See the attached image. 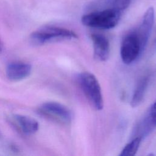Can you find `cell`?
Wrapping results in <instances>:
<instances>
[{
	"label": "cell",
	"mask_w": 156,
	"mask_h": 156,
	"mask_svg": "<svg viewBox=\"0 0 156 156\" xmlns=\"http://www.w3.org/2000/svg\"><path fill=\"white\" fill-rule=\"evenodd\" d=\"M122 13L114 8L110 7L85 14L82 16L81 21L84 26L88 27L110 29L118 24Z\"/></svg>",
	"instance_id": "cell-1"
},
{
	"label": "cell",
	"mask_w": 156,
	"mask_h": 156,
	"mask_svg": "<svg viewBox=\"0 0 156 156\" xmlns=\"http://www.w3.org/2000/svg\"><path fill=\"white\" fill-rule=\"evenodd\" d=\"M77 82L82 92L91 105L97 110H101L104 107V101L101 88L94 74L88 72H83L77 76Z\"/></svg>",
	"instance_id": "cell-2"
},
{
	"label": "cell",
	"mask_w": 156,
	"mask_h": 156,
	"mask_svg": "<svg viewBox=\"0 0 156 156\" xmlns=\"http://www.w3.org/2000/svg\"><path fill=\"white\" fill-rule=\"evenodd\" d=\"M32 42L37 45L46 43L77 38V34L73 31L57 26H45L33 32L30 35Z\"/></svg>",
	"instance_id": "cell-3"
},
{
	"label": "cell",
	"mask_w": 156,
	"mask_h": 156,
	"mask_svg": "<svg viewBox=\"0 0 156 156\" xmlns=\"http://www.w3.org/2000/svg\"><path fill=\"white\" fill-rule=\"evenodd\" d=\"M121 57L124 63L133 62L143 52L135 30L127 34L123 38L120 48Z\"/></svg>",
	"instance_id": "cell-4"
},
{
	"label": "cell",
	"mask_w": 156,
	"mask_h": 156,
	"mask_svg": "<svg viewBox=\"0 0 156 156\" xmlns=\"http://www.w3.org/2000/svg\"><path fill=\"white\" fill-rule=\"evenodd\" d=\"M38 113L42 116L63 124H69L71 121L70 110L58 102L43 103L38 108Z\"/></svg>",
	"instance_id": "cell-5"
},
{
	"label": "cell",
	"mask_w": 156,
	"mask_h": 156,
	"mask_svg": "<svg viewBox=\"0 0 156 156\" xmlns=\"http://www.w3.org/2000/svg\"><path fill=\"white\" fill-rule=\"evenodd\" d=\"M154 22V10L152 7H149L144 14L140 26L135 29L143 51L147 44L152 30Z\"/></svg>",
	"instance_id": "cell-6"
},
{
	"label": "cell",
	"mask_w": 156,
	"mask_h": 156,
	"mask_svg": "<svg viewBox=\"0 0 156 156\" xmlns=\"http://www.w3.org/2000/svg\"><path fill=\"white\" fill-rule=\"evenodd\" d=\"M32 69V66L27 63L13 62L8 64L5 73L9 80L19 81L27 77L30 74Z\"/></svg>",
	"instance_id": "cell-7"
},
{
	"label": "cell",
	"mask_w": 156,
	"mask_h": 156,
	"mask_svg": "<svg viewBox=\"0 0 156 156\" xmlns=\"http://www.w3.org/2000/svg\"><path fill=\"white\" fill-rule=\"evenodd\" d=\"M93 42L94 58L99 61H105L109 57L110 45L108 39L103 35L93 34L91 35Z\"/></svg>",
	"instance_id": "cell-8"
},
{
	"label": "cell",
	"mask_w": 156,
	"mask_h": 156,
	"mask_svg": "<svg viewBox=\"0 0 156 156\" xmlns=\"http://www.w3.org/2000/svg\"><path fill=\"white\" fill-rule=\"evenodd\" d=\"M12 121L19 130L25 135H33L39 129L38 121L30 116L22 115H14L12 117Z\"/></svg>",
	"instance_id": "cell-9"
},
{
	"label": "cell",
	"mask_w": 156,
	"mask_h": 156,
	"mask_svg": "<svg viewBox=\"0 0 156 156\" xmlns=\"http://www.w3.org/2000/svg\"><path fill=\"white\" fill-rule=\"evenodd\" d=\"M156 126V101L151 105L148 113L141 124V129L140 136L143 137L148 134Z\"/></svg>",
	"instance_id": "cell-10"
},
{
	"label": "cell",
	"mask_w": 156,
	"mask_h": 156,
	"mask_svg": "<svg viewBox=\"0 0 156 156\" xmlns=\"http://www.w3.org/2000/svg\"><path fill=\"white\" fill-rule=\"evenodd\" d=\"M149 79V76H144L138 83L130 102V105L132 107H137L143 101L146 90L148 86Z\"/></svg>",
	"instance_id": "cell-11"
},
{
	"label": "cell",
	"mask_w": 156,
	"mask_h": 156,
	"mask_svg": "<svg viewBox=\"0 0 156 156\" xmlns=\"http://www.w3.org/2000/svg\"><path fill=\"white\" fill-rule=\"evenodd\" d=\"M142 138L140 136L133 138L130 143L127 144L119 154V156H133L139 149Z\"/></svg>",
	"instance_id": "cell-12"
},
{
	"label": "cell",
	"mask_w": 156,
	"mask_h": 156,
	"mask_svg": "<svg viewBox=\"0 0 156 156\" xmlns=\"http://www.w3.org/2000/svg\"><path fill=\"white\" fill-rule=\"evenodd\" d=\"M132 0H113L111 7L122 12L130 4Z\"/></svg>",
	"instance_id": "cell-13"
},
{
	"label": "cell",
	"mask_w": 156,
	"mask_h": 156,
	"mask_svg": "<svg viewBox=\"0 0 156 156\" xmlns=\"http://www.w3.org/2000/svg\"><path fill=\"white\" fill-rule=\"evenodd\" d=\"M1 46H0V51H1Z\"/></svg>",
	"instance_id": "cell-14"
}]
</instances>
